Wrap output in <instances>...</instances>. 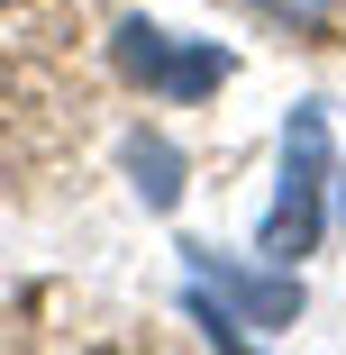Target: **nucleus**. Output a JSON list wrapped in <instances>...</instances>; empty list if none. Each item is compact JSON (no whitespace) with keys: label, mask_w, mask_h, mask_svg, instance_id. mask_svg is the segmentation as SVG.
Listing matches in <instances>:
<instances>
[{"label":"nucleus","mask_w":346,"mask_h":355,"mask_svg":"<svg viewBox=\"0 0 346 355\" xmlns=\"http://www.w3.org/2000/svg\"><path fill=\"white\" fill-rule=\"evenodd\" d=\"M255 19H273V28H292V37H328L337 19H346V0H246Z\"/></svg>","instance_id":"6"},{"label":"nucleus","mask_w":346,"mask_h":355,"mask_svg":"<svg viewBox=\"0 0 346 355\" xmlns=\"http://www.w3.org/2000/svg\"><path fill=\"white\" fill-rule=\"evenodd\" d=\"M328 209H337V219H346V173H337V200H328Z\"/></svg>","instance_id":"7"},{"label":"nucleus","mask_w":346,"mask_h":355,"mask_svg":"<svg viewBox=\"0 0 346 355\" xmlns=\"http://www.w3.org/2000/svg\"><path fill=\"white\" fill-rule=\"evenodd\" d=\"M228 83V46L219 37H191V46H173V64H164V101H200V92H219Z\"/></svg>","instance_id":"4"},{"label":"nucleus","mask_w":346,"mask_h":355,"mask_svg":"<svg viewBox=\"0 0 346 355\" xmlns=\"http://www.w3.org/2000/svg\"><path fill=\"white\" fill-rule=\"evenodd\" d=\"M128 182H137V200H146V209H173L182 200V146H173V137H128Z\"/></svg>","instance_id":"3"},{"label":"nucleus","mask_w":346,"mask_h":355,"mask_svg":"<svg viewBox=\"0 0 346 355\" xmlns=\"http://www.w3.org/2000/svg\"><path fill=\"white\" fill-rule=\"evenodd\" d=\"M164 64H173V37H164L155 19H128V28H119V73H128V83H146V92H155V83H164Z\"/></svg>","instance_id":"5"},{"label":"nucleus","mask_w":346,"mask_h":355,"mask_svg":"<svg viewBox=\"0 0 346 355\" xmlns=\"http://www.w3.org/2000/svg\"><path fill=\"white\" fill-rule=\"evenodd\" d=\"M328 191H337L328 182V119H319V101H301L283 119V182H273V209H264V255L273 264H292V255L319 246Z\"/></svg>","instance_id":"1"},{"label":"nucleus","mask_w":346,"mask_h":355,"mask_svg":"<svg viewBox=\"0 0 346 355\" xmlns=\"http://www.w3.org/2000/svg\"><path fill=\"white\" fill-rule=\"evenodd\" d=\"M182 264H191V282H210L246 328H292V319H301V273H292V264L255 273V264H237V255H219V246H182Z\"/></svg>","instance_id":"2"}]
</instances>
